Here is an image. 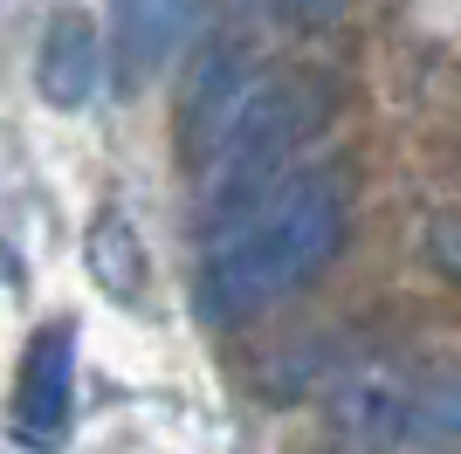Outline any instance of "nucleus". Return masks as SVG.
<instances>
[{"label": "nucleus", "instance_id": "nucleus-1", "mask_svg": "<svg viewBox=\"0 0 461 454\" xmlns=\"http://www.w3.org/2000/svg\"><path fill=\"white\" fill-rule=\"evenodd\" d=\"M345 234V200L330 179H283L255 213H241L234 227L213 234V255L193 283V310L200 323L228 331V323L269 310L276 296L317 276L330 248Z\"/></svg>", "mask_w": 461, "mask_h": 454}, {"label": "nucleus", "instance_id": "nucleus-2", "mask_svg": "<svg viewBox=\"0 0 461 454\" xmlns=\"http://www.w3.org/2000/svg\"><path fill=\"white\" fill-rule=\"evenodd\" d=\"M310 124V96L289 83H262L249 96V111L234 117V132L207 151V234L234 227L241 213H255L283 186L289 151Z\"/></svg>", "mask_w": 461, "mask_h": 454}, {"label": "nucleus", "instance_id": "nucleus-3", "mask_svg": "<svg viewBox=\"0 0 461 454\" xmlns=\"http://www.w3.org/2000/svg\"><path fill=\"white\" fill-rule=\"evenodd\" d=\"M77 406V331L69 323H41L14 378V427L28 440H56Z\"/></svg>", "mask_w": 461, "mask_h": 454}, {"label": "nucleus", "instance_id": "nucleus-4", "mask_svg": "<svg viewBox=\"0 0 461 454\" xmlns=\"http://www.w3.org/2000/svg\"><path fill=\"white\" fill-rule=\"evenodd\" d=\"M96 76H104V35L83 7H62L49 28H41V56H35V96L49 111H83L96 96Z\"/></svg>", "mask_w": 461, "mask_h": 454}, {"label": "nucleus", "instance_id": "nucleus-5", "mask_svg": "<svg viewBox=\"0 0 461 454\" xmlns=\"http://www.w3.org/2000/svg\"><path fill=\"white\" fill-rule=\"evenodd\" d=\"M193 28V0H111V56H117V83L138 90L152 83L173 49Z\"/></svg>", "mask_w": 461, "mask_h": 454}, {"label": "nucleus", "instance_id": "nucleus-6", "mask_svg": "<svg viewBox=\"0 0 461 454\" xmlns=\"http://www.w3.org/2000/svg\"><path fill=\"white\" fill-rule=\"evenodd\" d=\"M255 90H262V76L234 56V49H213V56L200 62L186 104H179V132H186V159L193 166H207V151L234 132V117L249 111Z\"/></svg>", "mask_w": 461, "mask_h": 454}, {"label": "nucleus", "instance_id": "nucleus-7", "mask_svg": "<svg viewBox=\"0 0 461 454\" xmlns=\"http://www.w3.org/2000/svg\"><path fill=\"white\" fill-rule=\"evenodd\" d=\"M83 268H90V283L104 289L111 303L138 310V303L152 296V255L138 241V227L124 213H96L90 234H83Z\"/></svg>", "mask_w": 461, "mask_h": 454}, {"label": "nucleus", "instance_id": "nucleus-8", "mask_svg": "<svg viewBox=\"0 0 461 454\" xmlns=\"http://www.w3.org/2000/svg\"><path fill=\"white\" fill-rule=\"evenodd\" d=\"M400 440H461V378H406V413H400Z\"/></svg>", "mask_w": 461, "mask_h": 454}, {"label": "nucleus", "instance_id": "nucleus-9", "mask_svg": "<svg viewBox=\"0 0 461 454\" xmlns=\"http://www.w3.org/2000/svg\"><path fill=\"white\" fill-rule=\"evenodd\" d=\"M276 14L296 21V28H324V21L345 14V0H276Z\"/></svg>", "mask_w": 461, "mask_h": 454}]
</instances>
